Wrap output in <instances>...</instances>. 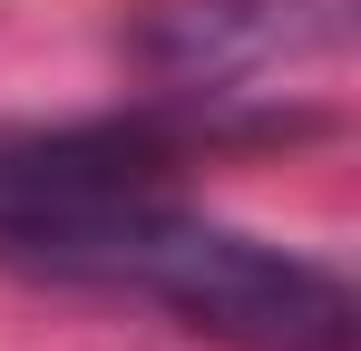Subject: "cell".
Here are the masks:
<instances>
[{
	"mask_svg": "<svg viewBox=\"0 0 361 351\" xmlns=\"http://www.w3.org/2000/svg\"><path fill=\"white\" fill-rule=\"evenodd\" d=\"M0 254L20 273H49V283L137 292V302L176 312L185 332H205L225 351H352V332H361L352 283L332 264L283 254L264 234H235L215 215H185L166 185L78 205V215L20 234Z\"/></svg>",
	"mask_w": 361,
	"mask_h": 351,
	"instance_id": "1",
	"label": "cell"
},
{
	"mask_svg": "<svg viewBox=\"0 0 361 351\" xmlns=\"http://www.w3.org/2000/svg\"><path fill=\"white\" fill-rule=\"evenodd\" d=\"M127 58L195 108L283 98L293 78H342L352 58V0H147Z\"/></svg>",
	"mask_w": 361,
	"mask_h": 351,
	"instance_id": "2",
	"label": "cell"
}]
</instances>
